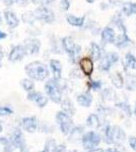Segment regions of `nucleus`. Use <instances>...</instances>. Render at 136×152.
<instances>
[{"label":"nucleus","mask_w":136,"mask_h":152,"mask_svg":"<svg viewBox=\"0 0 136 152\" xmlns=\"http://www.w3.org/2000/svg\"><path fill=\"white\" fill-rule=\"evenodd\" d=\"M26 72L32 79L43 81L49 75V70L45 64L39 61L29 63L26 66Z\"/></svg>","instance_id":"nucleus-1"},{"label":"nucleus","mask_w":136,"mask_h":152,"mask_svg":"<svg viewBox=\"0 0 136 152\" xmlns=\"http://www.w3.org/2000/svg\"><path fill=\"white\" fill-rule=\"evenodd\" d=\"M45 89L51 100H53L56 104H59V102H62V94H61V87L58 79L53 78V79H50L49 81H47Z\"/></svg>","instance_id":"nucleus-2"},{"label":"nucleus","mask_w":136,"mask_h":152,"mask_svg":"<svg viewBox=\"0 0 136 152\" xmlns=\"http://www.w3.org/2000/svg\"><path fill=\"white\" fill-rule=\"evenodd\" d=\"M56 120H57V123L60 126L61 132L64 135H69L71 130L73 129V123L70 116L64 112H59L56 115Z\"/></svg>","instance_id":"nucleus-3"},{"label":"nucleus","mask_w":136,"mask_h":152,"mask_svg":"<svg viewBox=\"0 0 136 152\" xmlns=\"http://www.w3.org/2000/svg\"><path fill=\"white\" fill-rule=\"evenodd\" d=\"M10 142L12 143L14 148H17L19 150V152H29L28 146L26 144V140L24 138L23 132L19 129H16L13 132V134L11 135Z\"/></svg>","instance_id":"nucleus-4"},{"label":"nucleus","mask_w":136,"mask_h":152,"mask_svg":"<svg viewBox=\"0 0 136 152\" xmlns=\"http://www.w3.org/2000/svg\"><path fill=\"white\" fill-rule=\"evenodd\" d=\"M34 15L36 19L39 20H43L45 23H51L55 19V15H54V12L51 10L50 8L45 6H41L39 8H37L34 12Z\"/></svg>","instance_id":"nucleus-5"},{"label":"nucleus","mask_w":136,"mask_h":152,"mask_svg":"<svg viewBox=\"0 0 136 152\" xmlns=\"http://www.w3.org/2000/svg\"><path fill=\"white\" fill-rule=\"evenodd\" d=\"M62 46H63V49L67 52L69 55H70V58L71 60L74 61L77 57V55L79 54L80 52V47L79 46H76L74 44L73 40L69 37H66L62 40Z\"/></svg>","instance_id":"nucleus-6"},{"label":"nucleus","mask_w":136,"mask_h":152,"mask_svg":"<svg viewBox=\"0 0 136 152\" xmlns=\"http://www.w3.org/2000/svg\"><path fill=\"white\" fill-rule=\"evenodd\" d=\"M101 142V136L96 132H88L82 136V144L85 149H93Z\"/></svg>","instance_id":"nucleus-7"},{"label":"nucleus","mask_w":136,"mask_h":152,"mask_svg":"<svg viewBox=\"0 0 136 152\" xmlns=\"http://www.w3.org/2000/svg\"><path fill=\"white\" fill-rule=\"evenodd\" d=\"M28 54V50H26V46L24 45H17L14 46L11 49L10 53L8 55V60L11 62H16V61H21L24 57H26Z\"/></svg>","instance_id":"nucleus-8"},{"label":"nucleus","mask_w":136,"mask_h":152,"mask_svg":"<svg viewBox=\"0 0 136 152\" xmlns=\"http://www.w3.org/2000/svg\"><path fill=\"white\" fill-rule=\"evenodd\" d=\"M28 99L37 102V104H38L40 107H46L47 104H48V99H47L45 95L42 94L41 92H37V91L29 92L28 94Z\"/></svg>","instance_id":"nucleus-9"},{"label":"nucleus","mask_w":136,"mask_h":152,"mask_svg":"<svg viewBox=\"0 0 136 152\" xmlns=\"http://www.w3.org/2000/svg\"><path fill=\"white\" fill-rule=\"evenodd\" d=\"M23 127L29 133H34L37 129H38V120L36 117H28L23 119Z\"/></svg>","instance_id":"nucleus-10"},{"label":"nucleus","mask_w":136,"mask_h":152,"mask_svg":"<svg viewBox=\"0 0 136 152\" xmlns=\"http://www.w3.org/2000/svg\"><path fill=\"white\" fill-rule=\"evenodd\" d=\"M26 48L28 50V53L35 55L40 52L41 49V42L38 39H29L26 41Z\"/></svg>","instance_id":"nucleus-11"},{"label":"nucleus","mask_w":136,"mask_h":152,"mask_svg":"<svg viewBox=\"0 0 136 152\" xmlns=\"http://www.w3.org/2000/svg\"><path fill=\"white\" fill-rule=\"evenodd\" d=\"M126 134L120 127H113V144H117L118 146H121L122 143L125 141Z\"/></svg>","instance_id":"nucleus-12"},{"label":"nucleus","mask_w":136,"mask_h":152,"mask_svg":"<svg viewBox=\"0 0 136 152\" xmlns=\"http://www.w3.org/2000/svg\"><path fill=\"white\" fill-rule=\"evenodd\" d=\"M80 68L86 76H90L93 71V62L90 58H82L79 62Z\"/></svg>","instance_id":"nucleus-13"},{"label":"nucleus","mask_w":136,"mask_h":152,"mask_svg":"<svg viewBox=\"0 0 136 152\" xmlns=\"http://www.w3.org/2000/svg\"><path fill=\"white\" fill-rule=\"evenodd\" d=\"M4 15H5L7 26H8L10 28H14L18 26L19 20H18V18H17V16L15 15V13H14L13 11L5 10V12H4Z\"/></svg>","instance_id":"nucleus-14"},{"label":"nucleus","mask_w":136,"mask_h":152,"mask_svg":"<svg viewBox=\"0 0 136 152\" xmlns=\"http://www.w3.org/2000/svg\"><path fill=\"white\" fill-rule=\"evenodd\" d=\"M50 67L53 72L54 78L55 79H60L61 78V71H62V66L58 60H51L50 61Z\"/></svg>","instance_id":"nucleus-15"},{"label":"nucleus","mask_w":136,"mask_h":152,"mask_svg":"<svg viewBox=\"0 0 136 152\" xmlns=\"http://www.w3.org/2000/svg\"><path fill=\"white\" fill-rule=\"evenodd\" d=\"M77 102L81 107H90L93 102V95L90 92H85V94H81L77 96Z\"/></svg>","instance_id":"nucleus-16"},{"label":"nucleus","mask_w":136,"mask_h":152,"mask_svg":"<svg viewBox=\"0 0 136 152\" xmlns=\"http://www.w3.org/2000/svg\"><path fill=\"white\" fill-rule=\"evenodd\" d=\"M114 43H115V45L117 46L118 48H125L131 44V40L128 38L127 34L123 33L122 35L119 36L115 41H114Z\"/></svg>","instance_id":"nucleus-17"},{"label":"nucleus","mask_w":136,"mask_h":152,"mask_svg":"<svg viewBox=\"0 0 136 152\" xmlns=\"http://www.w3.org/2000/svg\"><path fill=\"white\" fill-rule=\"evenodd\" d=\"M102 39L105 43H113L115 41V31L111 28H106L102 31Z\"/></svg>","instance_id":"nucleus-18"},{"label":"nucleus","mask_w":136,"mask_h":152,"mask_svg":"<svg viewBox=\"0 0 136 152\" xmlns=\"http://www.w3.org/2000/svg\"><path fill=\"white\" fill-rule=\"evenodd\" d=\"M66 20H67V23L69 24H71L73 26H82L83 23H85V16L78 18V16H74L69 14V15H67V18H66Z\"/></svg>","instance_id":"nucleus-19"},{"label":"nucleus","mask_w":136,"mask_h":152,"mask_svg":"<svg viewBox=\"0 0 136 152\" xmlns=\"http://www.w3.org/2000/svg\"><path fill=\"white\" fill-rule=\"evenodd\" d=\"M125 86L128 90H135L136 89V75L128 74L126 76L125 80Z\"/></svg>","instance_id":"nucleus-20"},{"label":"nucleus","mask_w":136,"mask_h":152,"mask_svg":"<svg viewBox=\"0 0 136 152\" xmlns=\"http://www.w3.org/2000/svg\"><path fill=\"white\" fill-rule=\"evenodd\" d=\"M62 109L63 112L66 113L69 116H72L75 113V110H74V105L72 102H70V99H65L62 102Z\"/></svg>","instance_id":"nucleus-21"},{"label":"nucleus","mask_w":136,"mask_h":152,"mask_svg":"<svg viewBox=\"0 0 136 152\" xmlns=\"http://www.w3.org/2000/svg\"><path fill=\"white\" fill-rule=\"evenodd\" d=\"M90 53L93 60H100L102 58V50H101L100 46L96 45V43H93L90 45Z\"/></svg>","instance_id":"nucleus-22"},{"label":"nucleus","mask_w":136,"mask_h":152,"mask_svg":"<svg viewBox=\"0 0 136 152\" xmlns=\"http://www.w3.org/2000/svg\"><path fill=\"white\" fill-rule=\"evenodd\" d=\"M86 125H87L88 127H91V128H99L101 125V122H100V119H99V117L96 116L95 114H91L90 117L87 118V120H86Z\"/></svg>","instance_id":"nucleus-23"},{"label":"nucleus","mask_w":136,"mask_h":152,"mask_svg":"<svg viewBox=\"0 0 136 152\" xmlns=\"http://www.w3.org/2000/svg\"><path fill=\"white\" fill-rule=\"evenodd\" d=\"M111 79H112V83L115 85L117 88H122L123 85H124V79H123L122 75L120 73H115L111 76Z\"/></svg>","instance_id":"nucleus-24"},{"label":"nucleus","mask_w":136,"mask_h":152,"mask_svg":"<svg viewBox=\"0 0 136 152\" xmlns=\"http://www.w3.org/2000/svg\"><path fill=\"white\" fill-rule=\"evenodd\" d=\"M82 133H83L82 127H75V128L73 127V129L71 130V132L69 133V135H70V140L75 141V140H77L78 138H82V137H81Z\"/></svg>","instance_id":"nucleus-25"},{"label":"nucleus","mask_w":136,"mask_h":152,"mask_svg":"<svg viewBox=\"0 0 136 152\" xmlns=\"http://www.w3.org/2000/svg\"><path fill=\"white\" fill-rule=\"evenodd\" d=\"M123 12L127 16L131 15V14H136V3H131V2H127L123 6Z\"/></svg>","instance_id":"nucleus-26"},{"label":"nucleus","mask_w":136,"mask_h":152,"mask_svg":"<svg viewBox=\"0 0 136 152\" xmlns=\"http://www.w3.org/2000/svg\"><path fill=\"white\" fill-rule=\"evenodd\" d=\"M124 63H126V67H129L131 69L136 70V58L134 55H132L131 53H128L125 57Z\"/></svg>","instance_id":"nucleus-27"},{"label":"nucleus","mask_w":136,"mask_h":152,"mask_svg":"<svg viewBox=\"0 0 136 152\" xmlns=\"http://www.w3.org/2000/svg\"><path fill=\"white\" fill-rule=\"evenodd\" d=\"M0 143L3 145L4 152H14V147L10 142V139H7L5 137L0 138Z\"/></svg>","instance_id":"nucleus-28"},{"label":"nucleus","mask_w":136,"mask_h":152,"mask_svg":"<svg viewBox=\"0 0 136 152\" xmlns=\"http://www.w3.org/2000/svg\"><path fill=\"white\" fill-rule=\"evenodd\" d=\"M105 142L107 144H113V127L110 125L105 129Z\"/></svg>","instance_id":"nucleus-29"},{"label":"nucleus","mask_w":136,"mask_h":152,"mask_svg":"<svg viewBox=\"0 0 136 152\" xmlns=\"http://www.w3.org/2000/svg\"><path fill=\"white\" fill-rule=\"evenodd\" d=\"M112 63L109 61V59L106 57H103L102 60H101V64H100V69L104 71V72H108L109 70L111 69V67H112Z\"/></svg>","instance_id":"nucleus-30"},{"label":"nucleus","mask_w":136,"mask_h":152,"mask_svg":"<svg viewBox=\"0 0 136 152\" xmlns=\"http://www.w3.org/2000/svg\"><path fill=\"white\" fill-rule=\"evenodd\" d=\"M103 97H104V99L111 102V100H114L116 99V94L112 88H106L103 91Z\"/></svg>","instance_id":"nucleus-31"},{"label":"nucleus","mask_w":136,"mask_h":152,"mask_svg":"<svg viewBox=\"0 0 136 152\" xmlns=\"http://www.w3.org/2000/svg\"><path fill=\"white\" fill-rule=\"evenodd\" d=\"M21 86L24 90H26V91H33L34 90V87H35V84L33 82V80L31 79H23L21 82Z\"/></svg>","instance_id":"nucleus-32"},{"label":"nucleus","mask_w":136,"mask_h":152,"mask_svg":"<svg viewBox=\"0 0 136 152\" xmlns=\"http://www.w3.org/2000/svg\"><path fill=\"white\" fill-rule=\"evenodd\" d=\"M116 107H118L119 109H121L123 111V113H125L128 117L132 116V111H131L130 105L127 104V102H119V104H116Z\"/></svg>","instance_id":"nucleus-33"},{"label":"nucleus","mask_w":136,"mask_h":152,"mask_svg":"<svg viewBox=\"0 0 136 152\" xmlns=\"http://www.w3.org/2000/svg\"><path fill=\"white\" fill-rule=\"evenodd\" d=\"M23 19L24 23H29V24H33L36 20V18L34 15V12H26L23 15Z\"/></svg>","instance_id":"nucleus-34"},{"label":"nucleus","mask_w":136,"mask_h":152,"mask_svg":"<svg viewBox=\"0 0 136 152\" xmlns=\"http://www.w3.org/2000/svg\"><path fill=\"white\" fill-rule=\"evenodd\" d=\"M106 57L109 59V61H110L112 64H115V63H117L118 61H119V56H118V54L114 53V52H111L106 55Z\"/></svg>","instance_id":"nucleus-35"},{"label":"nucleus","mask_w":136,"mask_h":152,"mask_svg":"<svg viewBox=\"0 0 136 152\" xmlns=\"http://www.w3.org/2000/svg\"><path fill=\"white\" fill-rule=\"evenodd\" d=\"M12 114V110L8 107H0V116H8Z\"/></svg>","instance_id":"nucleus-36"},{"label":"nucleus","mask_w":136,"mask_h":152,"mask_svg":"<svg viewBox=\"0 0 136 152\" xmlns=\"http://www.w3.org/2000/svg\"><path fill=\"white\" fill-rule=\"evenodd\" d=\"M88 86L93 90H99L101 87H102V82L101 81H90Z\"/></svg>","instance_id":"nucleus-37"},{"label":"nucleus","mask_w":136,"mask_h":152,"mask_svg":"<svg viewBox=\"0 0 136 152\" xmlns=\"http://www.w3.org/2000/svg\"><path fill=\"white\" fill-rule=\"evenodd\" d=\"M60 7L62 8V10H68L70 7V1L69 0H61Z\"/></svg>","instance_id":"nucleus-38"},{"label":"nucleus","mask_w":136,"mask_h":152,"mask_svg":"<svg viewBox=\"0 0 136 152\" xmlns=\"http://www.w3.org/2000/svg\"><path fill=\"white\" fill-rule=\"evenodd\" d=\"M54 0H33V3L35 4H41V5H47V4L52 3Z\"/></svg>","instance_id":"nucleus-39"},{"label":"nucleus","mask_w":136,"mask_h":152,"mask_svg":"<svg viewBox=\"0 0 136 152\" xmlns=\"http://www.w3.org/2000/svg\"><path fill=\"white\" fill-rule=\"evenodd\" d=\"M129 144L131 148L136 152V137H130L129 138Z\"/></svg>","instance_id":"nucleus-40"},{"label":"nucleus","mask_w":136,"mask_h":152,"mask_svg":"<svg viewBox=\"0 0 136 152\" xmlns=\"http://www.w3.org/2000/svg\"><path fill=\"white\" fill-rule=\"evenodd\" d=\"M65 151H66V147L64 145H56L53 149V152H65Z\"/></svg>","instance_id":"nucleus-41"},{"label":"nucleus","mask_w":136,"mask_h":152,"mask_svg":"<svg viewBox=\"0 0 136 152\" xmlns=\"http://www.w3.org/2000/svg\"><path fill=\"white\" fill-rule=\"evenodd\" d=\"M105 152H122L117 148H108Z\"/></svg>","instance_id":"nucleus-42"},{"label":"nucleus","mask_w":136,"mask_h":152,"mask_svg":"<svg viewBox=\"0 0 136 152\" xmlns=\"http://www.w3.org/2000/svg\"><path fill=\"white\" fill-rule=\"evenodd\" d=\"M90 152H104V150L101 148H93V149H90Z\"/></svg>","instance_id":"nucleus-43"},{"label":"nucleus","mask_w":136,"mask_h":152,"mask_svg":"<svg viewBox=\"0 0 136 152\" xmlns=\"http://www.w3.org/2000/svg\"><path fill=\"white\" fill-rule=\"evenodd\" d=\"M3 59V50H2V47L0 46V61Z\"/></svg>","instance_id":"nucleus-44"},{"label":"nucleus","mask_w":136,"mask_h":152,"mask_svg":"<svg viewBox=\"0 0 136 152\" xmlns=\"http://www.w3.org/2000/svg\"><path fill=\"white\" fill-rule=\"evenodd\" d=\"M6 37V35L4 33H2L1 31H0V40H1V39H4Z\"/></svg>","instance_id":"nucleus-45"},{"label":"nucleus","mask_w":136,"mask_h":152,"mask_svg":"<svg viewBox=\"0 0 136 152\" xmlns=\"http://www.w3.org/2000/svg\"><path fill=\"white\" fill-rule=\"evenodd\" d=\"M41 152H51V151L49 150V149H47L46 147H45V148H44V150H43V151H41Z\"/></svg>","instance_id":"nucleus-46"},{"label":"nucleus","mask_w":136,"mask_h":152,"mask_svg":"<svg viewBox=\"0 0 136 152\" xmlns=\"http://www.w3.org/2000/svg\"><path fill=\"white\" fill-rule=\"evenodd\" d=\"M86 1H87L88 3H93V2H95V0H86Z\"/></svg>","instance_id":"nucleus-47"},{"label":"nucleus","mask_w":136,"mask_h":152,"mask_svg":"<svg viewBox=\"0 0 136 152\" xmlns=\"http://www.w3.org/2000/svg\"><path fill=\"white\" fill-rule=\"evenodd\" d=\"M134 115L136 116V104H135V107H134Z\"/></svg>","instance_id":"nucleus-48"},{"label":"nucleus","mask_w":136,"mask_h":152,"mask_svg":"<svg viewBox=\"0 0 136 152\" xmlns=\"http://www.w3.org/2000/svg\"><path fill=\"white\" fill-rule=\"evenodd\" d=\"M0 132H2V126H1V124H0Z\"/></svg>","instance_id":"nucleus-49"},{"label":"nucleus","mask_w":136,"mask_h":152,"mask_svg":"<svg viewBox=\"0 0 136 152\" xmlns=\"http://www.w3.org/2000/svg\"><path fill=\"white\" fill-rule=\"evenodd\" d=\"M2 23V19H1V18H0V24Z\"/></svg>","instance_id":"nucleus-50"},{"label":"nucleus","mask_w":136,"mask_h":152,"mask_svg":"<svg viewBox=\"0 0 136 152\" xmlns=\"http://www.w3.org/2000/svg\"><path fill=\"white\" fill-rule=\"evenodd\" d=\"M70 152H76V151H70Z\"/></svg>","instance_id":"nucleus-51"}]
</instances>
